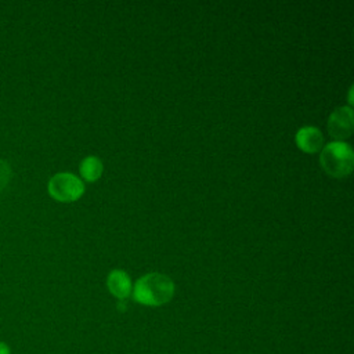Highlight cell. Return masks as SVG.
I'll return each mask as SVG.
<instances>
[{"mask_svg":"<svg viewBox=\"0 0 354 354\" xmlns=\"http://www.w3.org/2000/svg\"><path fill=\"white\" fill-rule=\"evenodd\" d=\"M106 285H108L109 292L120 300L129 297L133 290L130 277L122 270L111 271L108 275V279H106Z\"/></svg>","mask_w":354,"mask_h":354,"instance_id":"6","label":"cell"},{"mask_svg":"<svg viewBox=\"0 0 354 354\" xmlns=\"http://www.w3.org/2000/svg\"><path fill=\"white\" fill-rule=\"evenodd\" d=\"M102 173V163L95 156H87L80 163V174L86 181H95Z\"/></svg>","mask_w":354,"mask_h":354,"instance_id":"7","label":"cell"},{"mask_svg":"<svg viewBox=\"0 0 354 354\" xmlns=\"http://www.w3.org/2000/svg\"><path fill=\"white\" fill-rule=\"evenodd\" d=\"M322 169L335 178L346 177L351 173L354 165L353 149L343 141H333L326 144L319 156Z\"/></svg>","mask_w":354,"mask_h":354,"instance_id":"2","label":"cell"},{"mask_svg":"<svg viewBox=\"0 0 354 354\" xmlns=\"http://www.w3.org/2000/svg\"><path fill=\"white\" fill-rule=\"evenodd\" d=\"M11 180V166L8 162L0 159V191L4 189Z\"/></svg>","mask_w":354,"mask_h":354,"instance_id":"8","label":"cell"},{"mask_svg":"<svg viewBox=\"0 0 354 354\" xmlns=\"http://www.w3.org/2000/svg\"><path fill=\"white\" fill-rule=\"evenodd\" d=\"M296 144L304 152L315 153L322 148L324 137L317 127L306 126L296 133Z\"/></svg>","mask_w":354,"mask_h":354,"instance_id":"5","label":"cell"},{"mask_svg":"<svg viewBox=\"0 0 354 354\" xmlns=\"http://www.w3.org/2000/svg\"><path fill=\"white\" fill-rule=\"evenodd\" d=\"M0 354H11V348L6 342L0 340Z\"/></svg>","mask_w":354,"mask_h":354,"instance_id":"9","label":"cell"},{"mask_svg":"<svg viewBox=\"0 0 354 354\" xmlns=\"http://www.w3.org/2000/svg\"><path fill=\"white\" fill-rule=\"evenodd\" d=\"M131 292L133 299L137 303L158 307L171 300L174 295V283L165 274L151 272L137 279Z\"/></svg>","mask_w":354,"mask_h":354,"instance_id":"1","label":"cell"},{"mask_svg":"<svg viewBox=\"0 0 354 354\" xmlns=\"http://www.w3.org/2000/svg\"><path fill=\"white\" fill-rule=\"evenodd\" d=\"M354 129V116L350 106H340L332 112L328 120L329 134L336 141H343L348 138Z\"/></svg>","mask_w":354,"mask_h":354,"instance_id":"4","label":"cell"},{"mask_svg":"<svg viewBox=\"0 0 354 354\" xmlns=\"http://www.w3.org/2000/svg\"><path fill=\"white\" fill-rule=\"evenodd\" d=\"M47 189L50 196L58 202H73L83 195L84 185L72 173H57L50 178Z\"/></svg>","mask_w":354,"mask_h":354,"instance_id":"3","label":"cell"}]
</instances>
